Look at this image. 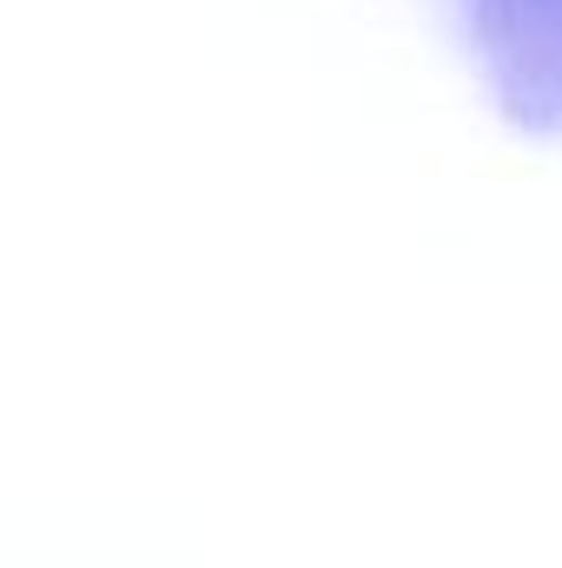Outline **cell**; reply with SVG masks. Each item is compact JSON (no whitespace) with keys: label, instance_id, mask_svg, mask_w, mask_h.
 <instances>
[{"label":"cell","instance_id":"cell-1","mask_svg":"<svg viewBox=\"0 0 562 568\" xmlns=\"http://www.w3.org/2000/svg\"><path fill=\"white\" fill-rule=\"evenodd\" d=\"M490 73L536 126H562V0H463Z\"/></svg>","mask_w":562,"mask_h":568}]
</instances>
